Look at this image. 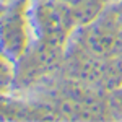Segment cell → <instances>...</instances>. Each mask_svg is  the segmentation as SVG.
Masks as SVG:
<instances>
[{"mask_svg":"<svg viewBox=\"0 0 122 122\" xmlns=\"http://www.w3.org/2000/svg\"><path fill=\"white\" fill-rule=\"evenodd\" d=\"M25 10V3L21 2L10 11H2L0 15V52L13 62H16L29 46Z\"/></svg>","mask_w":122,"mask_h":122,"instance_id":"cell-3","label":"cell"},{"mask_svg":"<svg viewBox=\"0 0 122 122\" xmlns=\"http://www.w3.org/2000/svg\"><path fill=\"white\" fill-rule=\"evenodd\" d=\"M117 10H119V15H121V18H122V3L117 7Z\"/></svg>","mask_w":122,"mask_h":122,"instance_id":"cell-8","label":"cell"},{"mask_svg":"<svg viewBox=\"0 0 122 122\" xmlns=\"http://www.w3.org/2000/svg\"><path fill=\"white\" fill-rule=\"evenodd\" d=\"M114 103L117 104L119 109H122V86L117 88V90H114Z\"/></svg>","mask_w":122,"mask_h":122,"instance_id":"cell-6","label":"cell"},{"mask_svg":"<svg viewBox=\"0 0 122 122\" xmlns=\"http://www.w3.org/2000/svg\"><path fill=\"white\" fill-rule=\"evenodd\" d=\"M0 15H2V10H0Z\"/></svg>","mask_w":122,"mask_h":122,"instance_id":"cell-9","label":"cell"},{"mask_svg":"<svg viewBox=\"0 0 122 122\" xmlns=\"http://www.w3.org/2000/svg\"><path fill=\"white\" fill-rule=\"evenodd\" d=\"M80 47L103 59H112L122 47V18L117 8H104L98 18L81 26Z\"/></svg>","mask_w":122,"mask_h":122,"instance_id":"cell-1","label":"cell"},{"mask_svg":"<svg viewBox=\"0 0 122 122\" xmlns=\"http://www.w3.org/2000/svg\"><path fill=\"white\" fill-rule=\"evenodd\" d=\"M64 3H67V5H72V3H75V2H78V0H62Z\"/></svg>","mask_w":122,"mask_h":122,"instance_id":"cell-7","label":"cell"},{"mask_svg":"<svg viewBox=\"0 0 122 122\" xmlns=\"http://www.w3.org/2000/svg\"><path fill=\"white\" fill-rule=\"evenodd\" d=\"M33 21L39 41L56 47H65L75 28L68 5L62 0H41L33 10Z\"/></svg>","mask_w":122,"mask_h":122,"instance_id":"cell-2","label":"cell"},{"mask_svg":"<svg viewBox=\"0 0 122 122\" xmlns=\"http://www.w3.org/2000/svg\"><path fill=\"white\" fill-rule=\"evenodd\" d=\"M15 83V70L10 65V59L0 52V93L7 91Z\"/></svg>","mask_w":122,"mask_h":122,"instance_id":"cell-5","label":"cell"},{"mask_svg":"<svg viewBox=\"0 0 122 122\" xmlns=\"http://www.w3.org/2000/svg\"><path fill=\"white\" fill-rule=\"evenodd\" d=\"M70 15L75 26H85L91 23L98 15L106 8V0H78L75 3L68 5Z\"/></svg>","mask_w":122,"mask_h":122,"instance_id":"cell-4","label":"cell"}]
</instances>
